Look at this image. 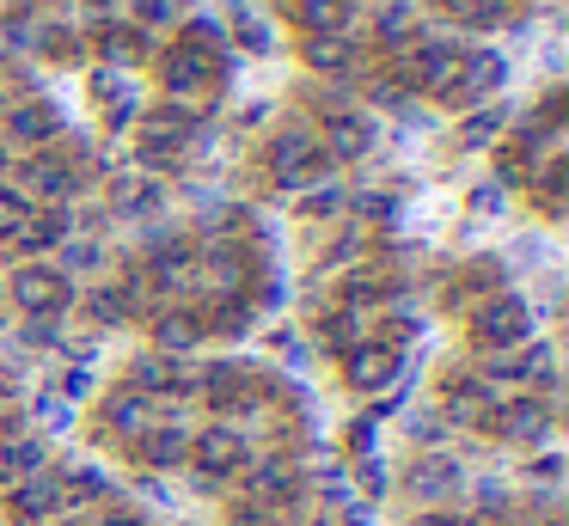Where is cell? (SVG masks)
Here are the masks:
<instances>
[{
  "label": "cell",
  "mask_w": 569,
  "mask_h": 526,
  "mask_svg": "<svg viewBox=\"0 0 569 526\" xmlns=\"http://www.w3.org/2000/svg\"><path fill=\"white\" fill-rule=\"evenodd\" d=\"M87 391H92V374H87V367H68V374H62V391H56V398H62V404H80Z\"/></svg>",
  "instance_id": "40"
},
{
  "label": "cell",
  "mask_w": 569,
  "mask_h": 526,
  "mask_svg": "<svg viewBox=\"0 0 569 526\" xmlns=\"http://www.w3.org/2000/svg\"><path fill=\"white\" fill-rule=\"evenodd\" d=\"M307 68H319V73H349V68H356V43H349V37H337V31L307 37Z\"/></svg>",
  "instance_id": "24"
},
{
  "label": "cell",
  "mask_w": 569,
  "mask_h": 526,
  "mask_svg": "<svg viewBox=\"0 0 569 526\" xmlns=\"http://www.w3.org/2000/svg\"><path fill=\"white\" fill-rule=\"evenodd\" d=\"M7 294H13V306L26 318H62L68 300H74V281H68L56 264H26L13 281H7Z\"/></svg>",
  "instance_id": "7"
},
{
  "label": "cell",
  "mask_w": 569,
  "mask_h": 526,
  "mask_svg": "<svg viewBox=\"0 0 569 526\" xmlns=\"http://www.w3.org/2000/svg\"><path fill=\"white\" fill-rule=\"evenodd\" d=\"M478 508H483V514H508V508H515L508 484H496V477H490V484H478Z\"/></svg>",
  "instance_id": "38"
},
{
  "label": "cell",
  "mask_w": 569,
  "mask_h": 526,
  "mask_svg": "<svg viewBox=\"0 0 569 526\" xmlns=\"http://www.w3.org/2000/svg\"><path fill=\"white\" fill-rule=\"evenodd\" d=\"M68 526H141L129 508H117V502H80V514Z\"/></svg>",
  "instance_id": "33"
},
{
  "label": "cell",
  "mask_w": 569,
  "mask_h": 526,
  "mask_svg": "<svg viewBox=\"0 0 569 526\" xmlns=\"http://www.w3.org/2000/svg\"><path fill=\"white\" fill-rule=\"evenodd\" d=\"M337 208H343V190H337V183H319V190H312L307 202H300V215H312V220H331Z\"/></svg>",
  "instance_id": "37"
},
{
  "label": "cell",
  "mask_w": 569,
  "mask_h": 526,
  "mask_svg": "<svg viewBox=\"0 0 569 526\" xmlns=\"http://www.w3.org/2000/svg\"><path fill=\"white\" fill-rule=\"evenodd\" d=\"M129 453H136V465H148V472H184L190 465V428L184 423H153Z\"/></svg>",
  "instance_id": "15"
},
{
  "label": "cell",
  "mask_w": 569,
  "mask_h": 526,
  "mask_svg": "<svg viewBox=\"0 0 569 526\" xmlns=\"http://www.w3.org/2000/svg\"><path fill=\"white\" fill-rule=\"evenodd\" d=\"M343 379H349V391H386V386H398V349H392V343H380V337L356 343V349L343 355Z\"/></svg>",
  "instance_id": "12"
},
{
  "label": "cell",
  "mask_w": 569,
  "mask_h": 526,
  "mask_svg": "<svg viewBox=\"0 0 569 526\" xmlns=\"http://www.w3.org/2000/svg\"><path fill=\"white\" fill-rule=\"evenodd\" d=\"M325 166H331V159H325V147L312 129H276L270 141H263V171H270L276 183H288V190H295V183H312Z\"/></svg>",
  "instance_id": "4"
},
{
  "label": "cell",
  "mask_w": 569,
  "mask_h": 526,
  "mask_svg": "<svg viewBox=\"0 0 569 526\" xmlns=\"http://www.w3.org/2000/svg\"><path fill=\"white\" fill-rule=\"evenodd\" d=\"M31 472H43V435L38 428H7L0 435V484H19Z\"/></svg>",
  "instance_id": "20"
},
{
  "label": "cell",
  "mask_w": 569,
  "mask_h": 526,
  "mask_svg": "<svg viewBox=\"0 0 569 526\" xmlns=\"http://www.w3.org/2000/svg\"><path fill=\"white\" fill-rule=\"evenodd\" d=\"M239 496L263 502V508H276L288 520V508H295V496H300V465L288 459V453H263V459H251L246 472H239Z\"/></svg>",
  "instance_id": "6"
},
{
  "label": "cell",
  "mask_w": 569,
  "mask_h": 526,
  "mask_svg": "<svg viewBox=\"0 0 569 526\" xmlns=\"http://www.w3.org/2000/svg\"><path fill=\"white\" fill-rule=\"evenodd\" d=\"M227 526H288L276 508H263V502H246V496H233L227 502Z\"/></svg>",
  "instance_id": "34"
},
{
  "label": "cell",
  "mask_w": 569,
  "mask_h": 526,
  "mask_svg": "<svg viewBox=\"0 0 569 526\" xmlns=\"http://www.w3.org/2000/svg\"><path fill=\"white\" fill-rule=\"evenodd\" d=\"M410 31H417V12H410L405 0H392V7H380V12H373V37H380L386 49L410 43Z\"/></svg>",
  "instance_id": "25"
},
{
  "label": "cell",
  "mask_w": 569,
  "mask_h": 526,
  "mask_svg": "<svg viewBox=\"0 0 569 526\" xmlns=\"http://www.w3.org/2000/svg\"><path fill=\"white\" fill-rule=\"evenodd\" d=\"M31 208H38V202H31L19 183H0V239H13V232L31 220Z\"/></svg>",
  "instance_id": "29"
},
{
  "label": "cell",
  "mask_w": 569,
  "mask_h": 526,
  "mask_svg": "<svg viewBox=\"0 0 569 526\" xmlns=\"http://www.w3.org/2000/svg\"><path fill=\"white\" fill-rule=\"evenodd\" d=\"M246 325H251V300H246V294H233V300H214L209 318H202V330H221V337H239Z\"/></svg>",
  "instance_id": "26"
},
{
  "label": "cell",
  "mask_w": 569,
  "mask_h": 526,
  "mask_svg": "<svg viewBox=\"0 0 569 526\" xmlns=\"http://www.w3.org/2000/svg\"><path fill=\"white\" fill-rule=\"evenodd\" d=\"M117 208H123V215H153V208H160V183L117 178Z\"/></svg>",
  "instance_id": "30"
},
{
  "label": "cell",
  "mask_w": 569,
  "mask_h": 526,
  "mask_svg": "<svg viewBox=\"0 0 569 526\" xmlns=\"http://www.w3.org/2000/svg\"><path fill=\"white\" fill-rule=\"evenodd\" d=\"M551 423H557L551 404H545L539 391H520V398L502 404V410H490L483 435H490V440H508V447H539V440H551Z\"/></svg>",
  "instance_id": "5"
},
{
  "label": "cell",
  "mask_w": 569,
  "mask_h": 526,
  "mask_svg": "<svg viewBox=\"0 0 569 526\" xmlns=\"http://www.w3.org/2000/svg\"><path fill=\"white\" fill-rule=\"evenodd\" d=\"M459 484H466V465H459L453 453H417L410 472H405V489L417 502H429V508H435V502H447Z\"/></svg>",
  "instance_id": "13"
},
{
  "label": "cell",
  "mask_w": 569,
  "mask_h": 526,
  "mask_svg": "<svg viewBox=\"0 0 569 526\" xmlns=\"http://www.w3.org/2000/svg\"><path fill=\"white\" fill-rule=\"evenodd\" d=\"M319 147H325V159H361L373 147V117H361V110H331Z\"/></svg>",
  "instance_id": "16"
},
{
  "label": "cell",
  "mask_w": 569,
  "mask_h": 526,
  "mask_svg": "<svg viewBox=\"0 0 569 526\" xmlns=\"http://www.w3.org/2000/svg\"><path fill=\"white\" fill-rule=\"evenodd\" d=\"M447 19L471 24V31H496V24H515V0H441Z\"/></svg>",
  "instance_id": "23"
},
{
  "label": "cell",
  "mask_w": 569,
  "mask_h": 526,
  "mask_svg": "<svg viewBox=\"0 0 569 526\" xmlns=\"http://www.w3.org/2000/svg\"><path fill=\"white\" fill-rule=\"evenodd\" d=\"M417 526H478L471 514H453V508H429V514H417Z\"/></svg>",
  "instance_id": "45"
},
{
  "label": "cell",
  "mask_w": 569,
  "mask_h": 526,
  "mask_svg": "<svg viewBox=\"0 0 569 526\" xmlns=\"http://www.w3.org/2000/svg\"><path fill=\"white\" fill-rule=\"evenodd\" d=\"M459 56H466V49L447 43V37H422L405 61V86H417V92H429V98H447L459 80Z\"/></svg>",
  "instance_id": "10"
},
{
  "label": "cell",
  "mask_w": 569,
  "mask_h": 526,
  "mask_svg": "<svg viewBox=\"0 0 569 526\" xmlns=\"http://www.w3.org/2000/svg\"><path fill=\"white\" fill-rule=\"evenodd\" d=\"M190 0H129V12H136L141 24H178L184 19Z\"/></svg>",
  "instance_id": "36"
},
{
  "label": "cell",
  "mask_w": 569,
  "mask_h": 526,
  "mask_svg": "<svg viewBox=\"0 0 569 526\" xmlns=\"http://www.w3.org/2000/svg\"><path fill=\"white\" fill-rule=\"evenodd\" d=\"M87 318H92V325H123V318H129L123 288H92L87 294Z\"/></svg>",
  "instance_id": "32"
},
{
  "label": "cell",
  "mask_w": 569,
  "mask_h": 526,
  "mask_svg": "<svg viewBox=\"0 0 569 526\" xmlns=\"http://www.w3.org/2000/svg\"><path fill=\"white\" fill-rule=\"evenodd\" d=\"M153 423H160V416H153V398L117 386V391H104V410H99V428H92V435H99L104 447H136Z\"/></svg>",
  "instance_id": "9"
},
{
  "label": "cell",
  "mask_w": 569,
  "mask_h": 526,
  "mask_svg": "<svg viewBox=\"0 0 569 526\" xmlns=\"http://www.w3.org/2000/svg\"><path fill=\"white\" fill-rule=\"evenodd\" d=\"M123 386H129V391H141V398H172V391L202 386V374H197V367H184V361H172V355L153 349V355H136V361H129Z\"/></svg>",
  "instance_id": "11"
},
{
  "label": "cell",
  "mask_w": 569,
  "mask_h": 526,
  "mask_svg": "<svg viewBox=\"0 0 569 526\" xmlns=\"http://www.w3.org/2000/svg\"><path fill=\"white\" fill-rule=\"evenodd\" d=\"M68 239V208H31V220L13 232V251H26V257H38V251H50V245H62Z\"/></svg>",
  "instance_id": "22"
},
{
  "label": "cell",
  "mask_w": 569,
  "mask_h": 526,
  "mask_svg": "<svg viewBox=\"0 0 569 526\" xmlns=\"http://www.w3.org/2000/svg\"><path fill=\"white\" fill-rule=\"evenodd\" d=\"M361 215H368V220H392L398 202H392L386 190H368V196H361Z\"/></svg>",
  "instance_id": "43"
},
{
  "label": "cell",
  "mask_w": 569,
  "mask_h": 526,
  "mask_svg": "<svg viewBox=\"0 0 569 526\" xmlns=\"http://www.w3.org/2000/svg\"><path fill=\"white\" fill-rule=\"evenodd\" d=\"M68 508H74V502H68L62 472H31V477H19V484H7V514H13L19 526H43Z\"/></svg>",
  "instance_id": "8"
},
{
  "label": "cell",
  "mask_w": 569,
  "mask_h": 526,
  "mask_svg": "<svg viewBox=\"0 0 569 526\" xmlns=\"http://www.w3.org/2000/svg\"><path fill=\"white\" fill-rule=\"evenodd\" d=\"M26 343H31V349H50V343H56V318H26Z\"/></svg>",
  "instance_id": "44"
},
{
  "label": "cell",
  "mask_w": 569,
  "mask_h": 526,
  "mask_svg": "<svg viewBox=\"0 0 569 526\" xmlns=\"http://www.w3.org/2000/svg\"><path fill=\"white\" fill-rule=\"evenodd\" d=\"M233 31H239V49H251V56H270L276 49V31L258 19V12H246V7L233 12Z\"/></svg>",
  "instance_id": "31"
},
{
  "label": "cell",
  "mask_w": 569,
  "mask_h": 526,
  "mask_svg": "<svg viewBox=\"0 0 569 526\" xmlns=\"http://www.w3.org/2000/svg\"><path fill=\"white\" fill-rule=\"evenodd\" d=\"M209 337L202 330V312H190V306H166V312H153V343H160V355H190L197 343Z\"/></svg>",
  "instance_id": "19"
},
{
  "label": "cell",
  "mask_w": 569,
  "mask_h": 526,
  "mask_svg": "<svg viewBox=\"0 0 569 526\" xmlns=\"http://www.w3.org/2000/svg\"><path fill=\"white\" fill-rule=\"evenodd\" d=\"M373 440H380V423H373V416L349 423V453H356V459H368V447H373Z\"/></svg>",
  "instance_id": "39"
},
{
  "label": "cell",
  "mask_w": 569,
  "mask_h": 526,
  "mask_svg": "<svg viewBox=\"0 0 569 526\" xmlns=\"http://www.w3.org/2000/svg\"><path fill=\"white\" fill-rule=\"evenodd\" d=\"M502 80H508V61L496 56V49H466V56H459V80H453V92H447V105H483V98H490Z\"/></svg>",
  "instance_id": "14"
},
{
  "label": "cell",
  "mask_w": 569,
  "mask_h": 526,
  "mask_svg": "<svg viewBox=\"0 0 569 526\" xmlns=\"http://www.w3.org/2000/svg\"><path fill=\"white\" fill-rule=\"evenodd\" d=\"M373 337V312H368V306H331V312H325L319 318V343H325V349H331V355H349V349H356V343H368Z\"/></svg>",
  "instance_id": "18"
},
{
  "label": "cell",
  "mask_w": 569,
  "mask_h": 526,
  "mask_svg": "<svg viewBox=\"0 0 569 526\" xmlns=\"http://www.w3.org/2000/svg\"><path fill=\"white\" fill-rule=\"evenodd\" d=\"M471 208H478L483 220H496L502 215V183H478V190H471Z\"/></svg>",
  "instance_id": "42"
},
{
  "label": "cell",
  "mask_w": 569,
  "mask_h": 526,
  "mask_svg": "<svg viewBox=\"0 0 569 526\" xmlns=\"http://www.w3.org/2000/svg\"><path fill=\"white\" fill-rule=\"evenodd\" d=\"M19 190H26L31 202H62V196L74 190V166H68V159H56V153H38L26 166V183H19Z\"/></svg>",
  "instance_id": "21"
},
{
  "label": "cell",
  "mask_w": 569,
  "mask_h": 526,
  "mask_svg": "<svg viewBox=\"0 0 569 526\" xmlns=\"http://www.w3.org/2000/svg\"><path fill=\"white\" fill-rule=\"evenodd\" d=\"M557 472H563V459H557V453H545V459H532V477H545V484H551Z\"/></svg>",
  "instance_id": "47"
},
{
  "label": "cell",
  "mask_w": 569,
  "mask_h": 526,
  "mask_svg": "<svg viewBox=\"0 0 569 526\" xmlns=\"http://www.w3.org/2000/svg\"><path fill=\"white\" fill-rule=\"evenodd\" d=\"M251 459H258V453H251V435H246V428H233V423H221V416H214L202 435H190V477H197L209 496L233 489L239 472H246Z\"/></svg>",
  "instance_id": "1"
},
{
  "label": "cell",
  "mask_w": 569,
  "mask_h": 526,
  "mask_svg": "<svg viewBox=\"0 0 569 526\" xmlns=\"http://www.w3.org/2000/svg\"><path fill=\"white\" fill-rule=\"evenodd\" d=\"M7 129H13V141L43 147V141L62 135V110H56L50 98H13V105H7Z\"/></svg>",
  "instance_id": "17"
},
{
  "label": "cell",
  "mask_w": 569,
  "mask_h": 526,
  "mask_svg": "<svg viewBox=\"0 0 569 526\" xmlns=\"http://www.w3.org/2000/svg\"><path fill=\"white\" fill-rule=\"evenodd\" d=\"M104 264V245L99 239H62V276H92V269Z\"/></svg>",
  "instance_id": "28"
},
{
  "label": "cell",
  "mask_w": 569,
  "mask_h": 526,
  "mask_svg": "<svg viewBox=\"0 0 569 526\" xmlns=\"http://www.w3.org/2000/svg\"><path fill=\"white\" fill-rule=\"evenodd\" d=\"M38 416H43V428H62V423H68V404L43 391V398H38Z\"/></svg>",
  "instance_id": "46"
},
{
  "label": "cell",
  "mask_w": 569,
  "mask_h": 526,
  "mask_svg": "<svg viewBox=\"0 0 569 526\" xmlns=\"http://www.w3.org/2000/svg\"><path fill=\"white\" fill-rule=\"evenodd\" d=\"M227 73H233V56H214V49L184 43V37L160 56V80H166V92H172V105H184V110L202 105Z\"/></svg>",
  "instance_id": "3"
},
{
  "label": "cell",
  "mask_w": 569,
  "mask_h": 526,
  "mask_svg": "<svg viewBox=\"0 0 569 526\" xmlns=\"http://www.w3.org/2000/svg\"><path fill=\"white\" fill-rule=\"evenodd\" d=\"M356 484H361V496H380V489H386V465L380 459H356Z\"/></svg>",
  "instance_id": "41"
},
{
  "label": "cell",
  "mask_w": 569,
  "mask_h": 526,
  "mask_svg": "<svg viewBox=\"0 0 569 526\" xmlns=\"http://www.w3.org/2000/svg\"><path fill=\"white\" fill-rule=\"evenodd\" d=\"M496 129H502V110L483 105V110H471V117L459 122V141H466V147H483V141H496Z\"/></svg>",
  "instance_id": "35"
},
{
  "label": "cell",
  "mask_w": 569,
  "mask_h": 526,
  "mask_svg": "<svg viewBox=\"0 0 569 526\" xmlns=\"http://www.w3.org/2000/svg\"><path fill=\"white\" fill-rule=\"evenodd\" d=\"M343 7H349V0H295V19L307 24L312 37H325V31L343 24Z\"/></svg>",
  "instance_id": "27"
},
{
  "label": "cell",
  "mask_w": 569,
  "mask_h": 526,
  "mask_svg": "<svg viewBox=\"0 0 569 526\" xmlns=\"http://www.w3.org/2000/svg\"><path fill=\"white\" fill-rule=\"evenodd\" d=\"M466 337L478 343L483 355H515L520 343H532V306L520 300V294H508V288L483 294V300L466 312Z\"/></svg>",
  "instance_id": "2"
}]
</instances>
